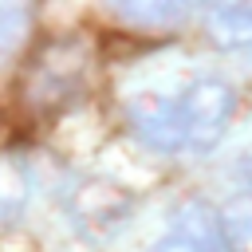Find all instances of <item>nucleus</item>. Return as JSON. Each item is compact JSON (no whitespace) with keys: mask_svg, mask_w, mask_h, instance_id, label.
Wrapping results in <instances>:
<instances>
[{"mask_svg":"<svg viewBox=\"0 0 252 252\" xmlns=\"http://www.w3.org/2000/svg\"><path fill=\"white\" fill-rule=\"evenodd\" d=\"M87 87V51L79 39H51L28 63L20 79V102L35 118H51L83 98Z\"/></svg>","mask_w":252,"mask_h":252,"instance_id":"nucleus-1","label":"nucleus"},{"mask_svg":"<svg viewBox=\"0 0 252 252\" xmlns=\"http://www.w3.org/2000/svg\"><path fill=\"white\" fill-rule=\"evenodd\" d=\"M138 217V197L110 177H83L67 193V220L71 228L91 244H114L122 232H130Z\"/></svg>","mask_w":252,"mask_h":252,"instance_id":"nucleus-2","label":"nucleus"},{"mask_svg":"<svg viewBox=\"0 0 252 252\" xmlns=\"http://www.w3.org/2000/svg\"><path fill=\"white\" fill-rule=\"evenodd\" d=\"M177 126H181V154H209L236 114V91L224 79H193L173 91Z\"/></svg>","mask_w":252,"mask_h":252,"instance_id":"nucleus-3","label":"nucleus"},{"mask_svg":"<svg viewBox=\"0 0 252 252\" xmlns=\"http://www.w3.org/2000/svg\"><path fill=\"white\" fill-rule=\"evenodd\" d=\"M146 252H228V244H224L217 209L197 201V197H189L169 213L165 232Z\"/></svg>","mask_w":252,"mask_h":252,"instance_id":"nucleus-4","label":"nucleus"},{"mask_svg":"<svg viewBox=\"0 0 252 252\" xmlns=\"http://www.w3.org/2000/svg\"><path fill=\"white\" fill-rule=\"evenodd\" d=\"M126 126L134 138L154 154H181V126H177V102L165 91H138L126 106Z\"/></svg>","mask_w":252,"mask_h":252,"instance_id":"nucleus-5","label":"nucleus"},{"mask_svg":"<svg viewBox=\"0 0 252 252\" xmlns=\"http://www.w3.org/2000/svg\"><path fill=\"white\" fill-rule=\"evenodd\" d=\"M205 32H209V43L220 51H248L252 47V0H217Z\"/></svg>","mask_w":252,"mask_h":252,"instance_id":"nucleus-6","label":"nucleus"},{"mask_svg":"<svg viewBox=\"0 0 252 252\" xmlns=\"http://www.w3.org/2000/svg\"><path fill=\"white\" fill-rule=\"evenodd\" d=\"M32 205V173L24 165V158L16 154H0V232H12L24 213Z\"/></svg>","mask_w":252,"mask_h":252,"instance_id":"nucleus-7","label":"nucleus"},{"mask_svg":"<svg viewBox=\"0 0 252 252\" xmlns=\"http://www.w3.org/2000/svg\"><path fill=\"white\" fill-rule=\"evenodd\" d=\"M106 8L130 28H169L181 16L185 0H106Z\"/></svg>","mask_w":252,"mask_h":252,"instance_id":"nucleus-8","label":"nucleus"},{"mask_svg":"<svg viewBox=\"0 0 252 252\" xmlns=\"http://www.w3.org/2000/svg\"><path fill=\"white\" fill-rule=\"evenodd\" d=\"M217 217L228 252H252V193H232L217 209Z\"/></svg>","mask_w":252,"mask_h":252,"instance_id":"nucleus-9","label":"nucleus"},{"mask_svg":"<svg viewBox=\"0 0 252 252\" xmlns=\"http://www.w3.org/2000/svg\"><path fill=\"white\" fill-rule=\"evenodd\" d=\"M28 32H32L28 0H0V67L8 59H16V51L24 47Z\"/></svg>","mask_w":252,"mask_h":252,"instance_id":"nucleus-10","label":"nucleus"},{"mask_svg":"<svg viewBox=\"0 0 252 252\" xmlns=\"http://www.w3.org/2000/svg\"><path fill=\"white\" fill-rule=\"evenodd\" d=\"M185 4H217V0H185Z\"/></svg>","mask_w":252,"mask_h":252,"instance_id":"nucleus-11","label":"nucleus"},{"mask_svg":"<svg viewBox=\"0 0 252 252\" xmlns=\"http://www.w3.org/2000/svg\"><path fill=\"white\" fill-rule=\"evenodd\" d=\"M248 75H252V47H248Z\"/></svg>","mask_w":252,"mask_h":252,"instance_id":"nucleus-12","label":"nucleus"}]
</instances>
